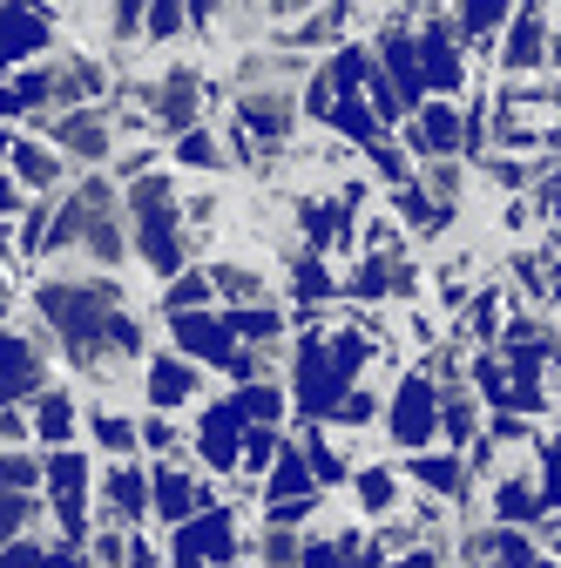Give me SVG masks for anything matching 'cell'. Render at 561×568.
Wrapping results in <instances>:
<instances>
[{"label":"cell","instance_id":"obj_16","mask_svg":"<svg viewBox=\"0 0 561 568\" xmlns=\"http://www.w3.org/2000/svg\"><path fill=\"white\" fill-rule=\"evenodd\" d=\"M34 434L48 447L75 440V393H68V386H41V399H34Z\"/></svg>","mask_w":561,"mask_h":568},{"label":"cell","instance_id":"obj_38","mask_svg":"<svg viewBox=\"0 0 561 568\" xmlns=\"http://www.w3.org/2000/svg\"><path fill=\"white\" fill-rule=\"evenodd\" d=\"M129 568H156V548H150V541H135V535H129Z\"/></svg>","mask_w":561,"mask_h":568},{"label":"cell","instance_id":"obj_42","mask_svg":"<svg viewBox=\"0 0 561 568\" xmlns=\"http://www.w3.org/2000/svg\"><path fill=\"white\" fill-rule=\"evenodd\" d=\"M8 150H14V135H8V129H0V156H8Z\"/></svg>","mask_w":561,"mask_h":568},{"label":"cell","instance_id":"obj_27","mask_svg":"<svg viewBox=\"0 0 561 568\" xmlns=\"http://www.w3.org/2000/svg\"><path fill=\"white\" fill-rule=\"evenodd\" d=\"M373 419H379V393L373 386H353L332 406V426H373Z\"/></svg>","mask_w":561,"mask_h":568},{"label":"cell","instance_id":"obj_1","mask_svg":"<svg viewBox=\"0 0 561 568\" xmlns=\"http://www.w3.org/2000/svg\"><path fill=\"white\" fill-rule=\"evenodd\" d=\"M170 568H237V508H203L170 528Z\"/></svg>","mask_w":561,"mask_h":568},{"label":"cell","instance_id":"obj_9","mask_svg":"<svg viewBox=\"0 0 561 568\" xmlns=\"http://www.w3.org/2000/svg\"><path fill=\"white\" fill-rule=\"evenodd\" d=\"M292 89H298V82L244 89V95H237V129H244V135H264V142H285V135H292Z\"/></svg>","mask_w":561,"mask_h":568},{"label":"cell","instance_id":"obj_14","mask_svg":"<svg viewBox=\"0 0 561 568\" xmlns=\"http://www.w3.org/2000/svg\"><path fill=\"white\" fill-rule=\"evenodd\" d=\"M8 170H14V183H21V190H54L68 163L48 150V142H34V135H14V150H8Z\"/></svg>","mask_w":561,"mask_h":568},{"label":"cell","instance_id":"obj_35","mask_svg":"<svg viewBox=\"0 0 561 568\" xmlns=\"http://www.w3.org/2000/svg\"><path fill=\"white\" fill-rule=\"evenodd\" d=\"M28 480H41V467H34L28 454H0V487H14V494H21Z\"/></svg>","mask_w":561,"mask_h":568},{"label":"cell","instance_id":"obj_40","mask_svg":"<svg viewBox=\"0 0 561 568\" xmlns=\"http://www.w3.org/2000/svg\"><path fill=\"white\" fill-rule=\"evenodd\" d=\"M0 210H21V183L14 176H0Z\"/></svg>","mask_w":561,"mask_h":568},{"label":"cell","instance_id":"obj_45","mask_svg":"<svg viewBox=\"0 0 561 568\" xmlns=\"http://www.w3.org/2000/svg\"><path fill=\"white\" fill-rule=\"evenodd\" d=\"M480 568H501V561H480Z\"/></svg>","mask_w":561,"mask_h":568},{"label":"cell","instance_id":"obj_41","mask_svg":"<svg viewBox=\"0 0 561 568\" xmlns=\"http://www.w3.org/2000/svg\"><path fill=\"white\" fill-rule=\"evenodd\" d=\"M548 548H561V515H554V521H548Z\"/></svg>","mask_w":561,"mask_h":568},{"label":"cell","instance_id":"obj_23","mask_svg":"<svg viewBox=\"0 0 561 568\" xmlns=\"http://www.w3.org/2000/svg\"><path fill=\"white\" fill-rule=\"evenodd\" d=\"M332 292H338V284H332L325 257H318V251H305V257L292 264V298H298V305H325Z\"/></svg>","mask_w":561,"mask_h":568},{"label":"cell","instance_id":"obj_17","mask_svg":"<svg viewBox=\"0 0 561 568\" xmlns=\"http://www.w3.org/2000/svg\"><path fill=\"white\" fill-rule=\"evenodd\" d=\"M494 515L514 528V521H534L541 515V480L534 474H501L494 480Z\"/></svg>","mask_w":561,"mask_h":568},{"label":"cell","instance_id":"obj_36","mask_svg":"<svg viewBox=\"0 0 561 568\" xmlns=\"http://www.w3.org/2000/svg\"><path fill=\"white\" fill-rule=\"evenodd\" d=\"M0 568H48V555L28 548V541H14V548H0Z\"/></svg>","mask_w":561,"mask_h":568},{"label":"cell","instance_id":"obj_31","mask_svg":"<svg viewBox=\"0 0 561 568\" xmlns=\"http://www.w3.org/2000/svg\"><path fill=\"white\" fill-rule=\"evenodd\" d=\"M528 176H534L528 156H494V163H487V183H494V190H528Z\"/></svg>","mask_w":561,"mask_h":568},{"label":"cell","instance_id":"obj_13","mask_svg":"<svg viewBox=\"0 0 561 568\" xmlns=\"http://www.w3.org/2000/svg\"><path fill=\"white\" fill-rule=\"evenodd\" d=\"M54 129L61 150H75V156H109V122L102 109H68V115H41Z\"/></svg>","mask_w":561,"mask_h":568},{"label":"cell","instance_id":"obj_39","mask_svg":"<svg viewBox=\"0 0 561 568\" xmlns=\"http://www.w3.org/2000/svg\"><path fill=\"white\" fill-rule=\"evenodd\" d=\"M48 568H95L89 555H75V548H61V555H48Z\"/></svg>","mask_w":561,"mask_h":568},{"label":"cell","instance_id":"obj_19","mask_svg":"<svg viewBox=\"0 0 561 568\" xmlns=\"http://www.w3.org/2000/svg\"><path fill=\"white\" fill-rule=\"evenodd\" d=\"M231 406H237L244 426H277V419H285V386H271V379H257V386H231Z\"/></svg>","mask_w":561,"mask_h":568},{"label":"cell","instance_id":"obj_12","mask_svg":"<svg viewBox=\"0 0 561 568\" xmlns=\"http://www.w3.org/2000/svg\"><path fill=\"white\" fill-rule=\"evenodd\" d=\"M196 102H203V89H196V68H170L163 75V89H156V122L163 129H176V135H190L196 129Z\"/></svg>","mask_w":561,"mask_h":568},{"label":"cell","instance_id":"obj_4","mask_svg":"<svg viewBox=\"0 0 561 568\" xmlns=\"http://www.w3.org/2000/svg\"><path fill=\"white\" fill-rule=\"evenodd\" d=\"M203 508H217V494H210L183 460H163V467L150 474V515H156V521L183 528V521H196Z\"/></svg>","mask_w":561,"mask_h":568},{"label":"cell","instance_id":"obj_28","mask_svg":"<svg viewBox=\"0 0 561 568\" xmlns=\"http://www.w3.org/2000/svg\"><path fill=\"white\" fill-rule=\"evenodd\" d=\"M28 521H34V501H28V494H0V548H14Z\"/></svg>","mask_w":561,"mask_h":568},{"label":"cell","instance_id":"obj_2","mask_svg":"<svg viewBox=\"0 0 561 568\" xmlns=\"http://www.w3.org/2000/svg\"><path fill=\"white\" fill-rule=\"evenodd\" d=\"M386 434H392V447H406V454H427V447L440 440V393H434L427 373H406V379L392 386V399H386Z\"/></svg>","mask_w":561,"mask_h":568},{"label":"cell","instance_id":"obj_22","mask_svg":"<svg viewBox=\"0 0 561 568\" xmlns=\"http://www.w3.org/2000/svg\"><path fill=\"white\" fill-rule=\"evenodd\" d=\"M305 467H312V480H318V494L345 480V454L332 447V434H325V426H305Z\"/></svg>","mask_w":561,"mask_h":568},{"label":"cell","instance_id":"obj_6","mask_svg":"<svg viewBox=\"0 0 561 568\" xmlns=\"http://www.w3.org/2000/svg\"><path fill=\"white\" fill-rule=\"evenodd\" d=\"M41 480L54 487V515H61V528L82 535V528H89V460H82L75 447H54V454L41 460Z\"/></svg>","mask_w":561,"mask_h":568},{"label":"cell","instance_id":"obj_8","mask_svg":"<svg viewBox=\"0 0 561 568\" xmlns=\"http://www.w3.org/2000/svg\"><path fill=\"white\" fill-rule=\"evenodd\" d=\"M460 109L453 102H427L412 122H399V135H406V150H419L427 163H453V150H460Z\"/></svg>","mask_w":561,"mask_h":568},{"label":"cell","instance_id":"obj_25","mask_svg":"<svg viewBox=\"0 0 561 568\" xmlns=\"http://www.w3.org/2000/svg\"><path fill=\"white\" fill-rule=\"evenodd\" d=\"M277 454H285V434H277V426H251V434H244V474H271L277 467Z\"/></svg>","mask_w":561,"mask_h":568},{"label":"cell","instance_id":"obj_29","mask_svg":"<svg viewBox=\"0 0 561 568\" xmlns=\"http://www.w3.org/2000/svg\"><path fill=\"white\" fill-rule=\"evenodd\" d=\"M176 163H183V170H217V142H210V129L176 135Z\"/></svg>","mask_w":561,"mask_h":568},{"label":"cell","instance_id":"obj_21","mask_svg":"<svg viewBox=\"0 0 561 568\" xmlns=\"http://www.w3.org/2000/svg\"><path fill=\"white\" fill-rule=\"evenodd\" d=\"M210 298H217V284H210V271H176L163 284V312L183 318V312H210Z\"/></svg>","mask_w":561,"mask_h":568},{"label":"cell","instance_id":"obj_10","mask_svg":"<svg viewBox=\"0 0 561 568\" xmlns=\"http://www.w3.org/2000/svg\"><path fill=\"white\" fill-rule=\"evenodd\" d=\"M143 386H150V406H156V413H176V406H190V399L203 393V366L176 359V352H156L150 373H143Z\"/></svg>","mask_w":561,"mask_h":568},{"label":"cell","instance_id":"obj_32","mask_svg":"<svg viewBox=\"0 0 561 568\" xmlns=\"http://www.w3.org/2000/svg\"><path fill=\"white\" fill-rule=\"evenodd\" d=\"M143 447L163 454V460L176 454V419H170V413H150V419H143Z\"/></svg>","mask_w":561,"mask_h":568},{"label":"cell","instance_id":"obj_37","mask_svg":"<svg viewBox=\"0 0 561 568\" xmlns=\"http://www.w3.org/2000/svg\"><path fill=\"white\" fill-rule=\"evenodd\" d=\"M28 440V419L21 413H0V447H21Z\"/></svg>","mask_w":561,"mask_h":568},{"label":"cell","instance_id":"obj_11","mask_svg":"<svg viewBox=\"0 0 561 568\" xmlns=\"http://www.w3.org/2000/svg\"><path fill=\"white\" fill-rule=\"evenodd\" d=\"M61 14H21V8H0V68H14L21 54H41L54 41Z\"/></svg>","mask_w":561,"mask_h":568},{"label":"cell","instance_id":"obj_24","mask_svg":"<svg viewBox=\"0 0 561 568\" xmlns=\"http://www.w3.org/2000/svg\"><path fill=\"white\" fill-rule=\"evenodd\" d=\"M392 508H399V474H392V467H366V474H359V515L379 521V515H392Z\"/></svg>","mask_w":561,"mask_h":568},{"label":"cell","instance_id":"obj_43","mask_svg":"<svg viewBox=\"0 0 561 568\" xmlns=\"http://www.w3.org/2000/svg\"><path fill=\"white\" fill-rule=\"evenodd\" d=\"M554 142H561V95H554Z\"/></svg>","mask_w":561,"mask_h":568},{"label":"cell","instance_id":"obj_7","mask_svg":"<svg viewBox=\"0 0 561 568\" xmlns=\"http://www.w3.org/2000/svg\"><path fill=\"white\" fill-rule=\"evenodd\" d=\"M143 515H150V474L135 467V460H109L102 467V521L129 535Z\"/></svg>","mask_w":561,"mask_h":568},{"label":"cell","instance_id":"obj_26","mask_svg":"<svg viewBox=\"0 0 561 568\" xmlns=\"http://www.w3.org/2000/svg\"><path fill=\"white\" fill-rule=\"evenodd\" d=\"M473 393L508 406V359H501V352H480V359H473Z\"/></svg>","mask_w":561,"mask_h":568},{"label":"cell","instance_id":"obj_44","mask_svg":"<svg viewBox=\"0 0 561 568\" xmlns=\"http://www.w3.org/2000/svg\"><path fill=\"white\" fill-rule=\"evenodd\" d=\"M0 305H8V277H0Z\"/></svg>","mask_w":561,"mask_h":568},{"label":"cell","instance_id":"obj_30","mask_svg":"<svg viewBox=\"0 0 561 568\" xmlns=\"http://www.w3.org/2000/svg\"><path fill=\"white\" fill-rule=\"evenodd\" d=\"M143 34H150V41H183V34H190V14H183V8H150V14H143Z\"/></svg>","mask_w":561,"mask_h":568},{"label":"cell","instance_id":"obj_20","mask_svg":"<svg viewBox=\"0 0 561 568\" xmlns=\"http://www.w3.org/2000/svg\"><path fill=\"white\" fill-rule=\"evenodd\" d=\"M210 284H217V298H231V312H244V305H257L271 292V277L257 264H217V271H210Z\"/></svg>","mask_w":561,"mask_h":568},{"label":"cell","instance_id":"obj_5","mask_svg":"<svg viewBox=\"0 0 561 568\" xmlns=\"http://www.w3.org/2000/svg\"><path fill=\"white\" fill-rule=\"evenodd\" d=\"M244 434H251V426L237 419L231 393H224V399H210V406L196 413V454H203V467H210V474H237V460H244Z\"/></svg>","mask_w":561,"mask_h":568},{"label":"cell","instance_id":"obj_34","mask_svg":"<svg viewBox=\"0 0 561 568\" xmlns=\"http://www.w3.org/2000/svg\"><path fill=\"white\" fill-rule=\"evenodd\" d=\"M345 548H353V541H305L298 568H345Z\"/></svg>","mask_w":561,"mask_h":568},{"label":"cell","instance_id":"obj_33","mask_svg":"<svg viewBox=\"0 0 561 568\" xmlns=\"http://www.w3.org/2000/svg\"><path fill=\"white\" fill-rule=\"evenodd\" d=\"M534 480H541V508L561 515V454H554V447H541V474H534Z\"/></svg>","mask_w":561,"mask_h":568},{"label":"cell","instance_id":"obj_18","mask_svg":"<svg viewBox=\"0 0 561 568\" xmlns=\"http://www.w3.org/2000/svg\"><path fill=\"white\" fill-rule=\"evenodd\" d=\"M89 434H95V447H102V454H115V460H129L135 447H143V426L122 419L115 406H95V413H89Z\"/></svg>","mask_w":561,"mask_h":568},{"label":"cell","instance_id":"obj_15","mask_svg":"<svg viewBox=\"0 0 561 568\" xmlns=\"http://www.w3.org/2000/svg\"><path fill=\"white\" fill-rule=\"evenodd\" d=\"M406 474H412L419 487L447 494V501H467V460H460V454H412Z\"/></svg>","mask_w":561,"mask_h":568},{"label":"cell","instance_id":"obj_3","mask_svg":"<svg viewBox=\"0 0 561 568\" xmlns=\"http://www.w3.org/2000/svg\"><path fill=\"white\" fill-rule=\"evenodd\" d=\"M554 54V28H548V14L541 8H521L514 21H508V34L494 41V68L508 82H534V68Z\"/></svg>","mask_w":561,"mask_h":568}]
</instances>
